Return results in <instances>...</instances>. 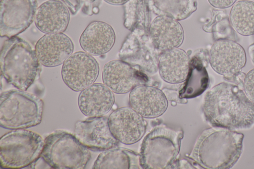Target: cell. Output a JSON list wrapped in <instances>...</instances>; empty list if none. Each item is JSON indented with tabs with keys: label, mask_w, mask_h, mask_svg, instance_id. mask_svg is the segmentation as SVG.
Returning <instances> with one entry per match:
<instances>
[{
	"label": "cell",
	"mask_w": 254,
	"mask_h": 169,
	"mask_svg": "<svg viewBox=\"0 0 254 169\" xmlns=\"http://www.w3.org/2000/svg\"><path fill=\"white\" fill-rule=\"evenodd\" d=\"M161 53L154 48L148 35L131 32L123 43L119 56L121 60L138 71L152 75L158 70Z\"/></svg>",
	"instance_id": "ba28073f"
},
{
	"label": "cell",
	"mask_w": 254,
	"mask_h": 169,
	"mask_svg": "<svg viewBox=\"0 0 254 169\" xmlns=\"http://www.w3.org/2000/svg\"><path fill=\"white\" fill-rule=\"evenodd\" d=\"M243 138V134L227 128L206 129L197 137L189 157L204 169H230L241 155Z\"/></svg>",
	"instance_id": "7a4b0ae2"
},
{
	"label": "cell",
	"mask_w": 254,
	"mask_h": 169,
	"mask_svg": "<svg viewBox=\"0 0 254 169\" xmlns=\"http://www.w3.org/2000/svg\"><path fill=\"white\" fill-rule=\"evenodd\" d=\"M124 8L125 27L131 32L148 35L150 10L146 0H128Z\"/></svg>",
	"instance_id": "cb8c5ba5"
},
{
	"label": "cell",
	"mask_w": 254,
	"mask_h": 169,
	"mask_svg": "<svg viewBox=\"0 0 254 169\" xmlns=\"http://www.w3.org/2000/svg\"><path fill=\"white\" fill-rule=\"evenodd\" d=\"M244 88L247 96L254 103V68L249 71L245 76Z\"/></svg>",
	"instance_id": "4316f807"
},
{
	"label": "cell",
	"mask_w": 254,
	"mask_h": 169,
	"mask_svg": "<svg viewBox=\"0 0 254 169\" xmlns=\"http://www.w3.org/2000/svg\"><path fill=\"white\" fill-rule=\"evenodd\" d=\"M108 124L116 139L128 145L139 141L147 127L143 117L128 107H122L113 112L108 117Z\"/></svg>",
	"instance_id": "4fadbf2b"
},
{
	"label": "cell",
	"mask_w": 254,
	"mask_h": 169,
	"mask_svg": "<svg viewBox=\"0 0 254 169\" xmlns=\"http://www.w3.org/2000/svg\"><path fill=\"white\" fill-rule=\"evenodd\" d=\"M74 133L82 145L94 151H103L116 147L119 143L110 129L108 118L104 116L77 121Z\"/></svg>",
	"instance_id": "8fae6325"
},
{
	"label": "cell",
	"mask_w": 254,
	"mask_h": 169,
	"mask_svg": "<svg viewBox=\"0 0 254 169\" xmlns=\"http://www.w3.org/2000/svg\"><path fill=\"white\" fill-rule=\"evenodd\" d=\"M149 37L154 48L162 53L178 48L182 44L184 33L178 20L158 16L150 25Z\"/></svg>",
	"instance_id": "e0dca14e"
},
{
	"label": "cell",
	"mask_w": 254,
	"mask_h": 169,
	"mask_svg": "<svg viewBox=\"0 0 254 169\" xmlns=\"http://www.w3.org/2000/svg\"><path fill=\"white\" fill-rule=\"evenodd\" d=\"M43 102L38 97L20 90L1 93L0 125L8 129H24L39 124Z\"/></svg>",
	"instance_id": "5b68a950"
},
{
	"label": "cell",
	"mask_w": 254,
	"mask_h": 169,
	"mask_svg": "<svg viewBox=\"0 0 254 169\" xmlns=\"http://www.w3.org/2000/svg\"><path fill=\"white\" fill-rule=\"evenodd\" d=\"M194 167L187 160L177 159L172 166L171 169H195Z\"/></svg>",
	"instance_id": "f1b7e54d"
},
{
	"label": "cell",
	"mask_w": 254,
	"mask_h": 169,
	"mask_svg": "<svg viewBox=\"0 0 254 169\" xmlns=\"http://www.w3.org/2000/svg\"><path fill=\"white\" fill-rule=\"evenodd\" d=\"M249 53L251 56L252 62L254 63V44L251 45L249 48Z\"/></svg>",
	"instance_id": "4dcf8cb0"
},
{
	"label": "cell",
	"mask_w": 254,
	"mask_h": 169,
	"mask_svg": "<svg viewBox=\"0 0 254 169\" xmlns=\"http://www.w3.org/2000/svg\"><path fill=\"white\" fill-rule=\"evenodd\" d=\"M234 30L243 36L254 34V1L243 0L235 3L230 12Z\"/></svg>",
	"instance_id": "484cf974"
},
{
	"label": "cell",
	"mask_w": 254,
	"mask_h": 169,
	"mask_svg": "<svg viewBox=\"0 0 254 169\" xmlns=\"http://www.w3.org/2000/svg\"><path fill=\"white\" fill-rule=\"evenodd\" d=\"M92 1L94 0H92Z\"/></svg>",
	"instance_id": "1f68e13d"
},
{
	"label": "cell",
	"mask_w": 254,
	"mask_h": 169,
	"mask_svg": "<svg viewBox=\"0 0 254 169\" xmlns=\"http://www.w3.org/2000/svg\"><path fill=\"white\" fill-rule=\"evenodd\" d=\"M70 14L65 4L61 0H49L37 9L34 22L39 30L45 34L64 32L69 23Z\"/></svg>",
	"instance_id": "ac0fdd59"
},
{
	"label": "cell",
	"mask_w": 254,
	"mask_h": 169,
	"mask_svg": "<svg viewBox=\"0 0 254 169\" xmlns=\"http://www.w3.org/2000/svg\"><path fill=\"white\" fill-rule=\"evenodd\" d=\"M104 84L116 94L131 91L138 85L148 81L146 74L122 60H113L106 63L102 71Z\"/></svg>",
	"instance_id": "5bb4252c"
},
{
	"label": "cell",
	"mask_w": 254,
	"mask_h": 169,
	"mask_svg": "<svg viewBox=\"0 0 254 169\" xmlns=\"http://www.w3.org/2000/svg\"><path fill=\"white\" fill-rule=\"evenodd\" d=\"M0 64L1 75L7 82L24 91L34 83L40 69L35 51L27 42L16 36L4 42Z\"/></svg>",
	"instance_id": "3957f363"
},
{
	"label": "cell",
	"mask_w": 254,
	"mask_h": 169,
	"mask_svg": "<svg viewBox=\"0 0 254 169\" xmlns=\"http://www.w3.org/2000/svg\"><path fill=\"white\" fill-rule=\"evenodd\" d=\"M115 34L108 24L94 21L88 24L79 38V44L85 52L100 56L108 52L115 42Z\"/></svg>",
	"instance_id": "ffe728a7"
},
{
	"label": "cell",
	"mask_w": 254,
	"mask_h": 169,
	"mask_svg": "<svg viewBox=\"0 0 254 169\" xmlns=\"http://www.w3.org/2000/svg\"><path fill=\"white\" fill-rule=\"evenodd\" d=\"M208 59L199 54L190 60L189 71L185 83L179 91L181 99H190L199 96L207 88L209 78L206 69Z\"/></svg>",
	"instance_id": "7402d4cb"
},
{
	"label": "cell",
	"mask_w": 254,
	"mask_h": 169,
	"mask_svg": "<svg viewBox=\"0 0 254 169\" xmlns=\"http://www.w3.org/2000/svg\"><path fill=\"white\" fill-rule=\"evenodd\" d=\"M106 2L113 5L124 4L128 0H104Z\"/></svg>",
	"instance_id": "f546056e"
},
{
	"label": "cell",
	"mask_w": 254,
	"mask_h": 169,
	"mask_svg": "<svg viewBox=\"0 0 254 169\" xmlns=\"http://www.w3.org/2000/svg\"><path fill=\"white\" fill-rule=\"evenodd\" d=\"M183 134L181 130H175L165 125L154 127L145 137L141 145V168L171 169L177 159Z\"/></svg>",
	"instance_id": "277c9868"
},
{
	"label": "cell",
	"mask_w": 254,
	"mask_h": 169,
	"mask_svg": "<svg viewBox=\"0 0 254 169\" xmlns=\"http://www.w3.org/2000/svg\"><path fill=\"white\" fill-rule=\"evenodd\" d=\"M71 40L63 33L46 34L37 42L35 51L43 65L52 67L62 64L72 54Z\"/></svg>",
	"instance_id": "9a60e30c"
},
{
	"label": "cell",
	"mask_w": 254,
	"mask_h": 169,
	"mask_svg": "<svg viewBox=\"0 0 254 169\" xmlns=\"http://www.w3.org/2000/svg\"><path fill=\"white\" fill-rule=\"evenodd\" d=\"M237 0H208L209 3L217 8H226L233 5Z\"/></svg>",
	"instance_id": "83f0119b"
},
{
	"label": "cell",
	"mask_w": 254,
	"mask_h": 169,
	"mask_svg": "<svg viewBox=\"0 0 254 169\" xmlns=\"http://www.w3.org/2000/svg\"><path fill=\"white\" fill-rule=\"evenodd\" d=\"M99 72L98 63L92 55L80 51L72 54L63 63L62 77L66 86L78 92L93 84Z\"/></svg>",
	"instance_id": "30bf717a"
},
{
	"label": "cell",
	"mask_w": 254,
	"mask_h": 169,
	"mask_svg": "<svg viewBox=\"0 0 254 169\" xmlns=\"http://www.w3.org/2000/svg\"><path fill=\"white\" fill-rule=\"evenodd\" d=\"M41 157L53 169H83L91 155L74 135L56 130L45 138Z\"/></svg>",
	"instance_id": "52a82bcc"
},
{
	"label": "cell",
	"mask_w": 254,
	"mask_h": 169,
	"mask_svg": "<svg viewBox=\"0 0 254 169\" xmlns=\"http://www.w3.org/2000/svg\"><path fill=\"white\" fill-rule=\"evenodd\" d=\"M140 167L139 154L125 148L114 147L100 153L92 169H137Z\"/></svg>",
	"instance_id": "603a6c76"
},
{
	"label": "cell",
	"mask_w": 254,
	"mask_h": 169,
	"mask_svg": "<svg viewBox=\"0 0 254 169\" xmlns=\"http://www.w3.org/2000/svg\"><path fill=\"white\" fill-rule=\"evenodd\" d=\"M36 0H0V35L10 38L20 34L33 22Z\"/></svg>",
	"instance_id": "9c48e42d"
},
{
	"label": "cell",
	"mask_w": 254,
	"mask_h": 169,
	"mask_svg": "<svg viewBox=\"0 0 254 169\" xmlns=\"http://www.w3.org/2000/svg\"><path fill=\"white\" fill-rule=\"evenodd\" d=\"M190 58L181 49H174L161 53L158 61V71L166 82L178 84L184 82L188 75Z\"/></svg>",
	"instance_id": "44dd1931"
},
{
	"label": "cell",
	"mask_w": 254,
	"mask_h": 169,
	"mask_svg": "<svg viewBox=\"0 0 254 169\" xmlns=\"http://www.w3.org/2000/svg\"><path fill=\"white\" fill-rule=\"evenodd\" d=\"M44 140L40 134L18 129L7 132L0 139V163L4 169H22L41 157Z\"/></svg>",
	"instance_id": "8992f818"
},
{
	"label": "cell",
	"mask_w": 254,
	"mask_h": 169,
	"mask_svg": "<svg viewBox=\"0 0 254 169\" xmlns=\"http://www.w3.org/2000/svg\"><path fill=\"white\" fill-rule=\"evenodd\" d=\"M202 111L213 127L242 130L254 125V103L234 84L222 82L208 91Z\"/></svg>",
	"instance_id": "6da1fadb"
},
{
	"label": "cell",
	"mask_w": 254,
	"mask_h": 169,
	"mask_svg": "<svg viewBox=\"0 0 254 169\" xmlns=\"http://www.w3.org/2000/svg\"><path fill=\"white\" fill-rule=\"evenodd\" d=\"M115 98L105 84L95 83L82 90L78 98L81 113L89 117L102 116L112 108Z\"/></svg>",
	"instance_id": "d6986e66"
},
{
	"label": "cell",
	"mask_w": 254,
	"mask_h": 169,
	"mask_svg": "<svg viewBox=\"0 0 254 169\" xmlns=\"http://www.w3.org/2000/svg\"><path fill=\"white\" fill-rule=\"evenodd\" d=\"M150 11L177 20L189 17L197 8L196 0H146Z\"/></svg>",
	"instance_id": "d4e9b609"
},
{
	"label": "cell",
	"mask_w": 254,
	"mask_h": 169,
	"mask_svg": "<svg viewBox=\"0 0 254 169\" xmlns=\"http://www.w3.org/2000/svg\"><path fill=\"white\" fill-rule=\"evenodd\" d=\"M130 107L146 118H155L161 115L168 107L167 99L159 89L146 84L134 88L129 95Z\"/></svg>",
	"instance_id": "2e32d148"
},
{
	"label": "cell",
	"mask_w": 254,
	"mask_h": 169,
	"mask_svg": "<svg viewBox=\"0 0 254 169\" xmlns=\"http://www.w3.org/2000/svg\"><path fill=\"white\" fill-rule=\"evenodd\" d=\"M209 61L213 69L227 77H232L245 65L246 55L244 48L230 40H218L212 45Z\"/></svg>",
	"instance_id": "7c38bea8"
}]
</instances>
